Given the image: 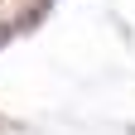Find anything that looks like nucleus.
Instances as JSON below:
<instances>
[{"instance_id": "nucleus-1", "label": "nucleus", "mask_w": 135, "mask_h": 135, "mask_svg": "<svg viewBox=\"0 0 135 135\" xmlns=\"http://www.w3.org/2000/svg\"><path fill=\"white\" fill-rule=\"evenodd\" d=\"M10 34H15V29H10V24H0V44H5V39H10Z\"/></svg>"}]
</instances>
